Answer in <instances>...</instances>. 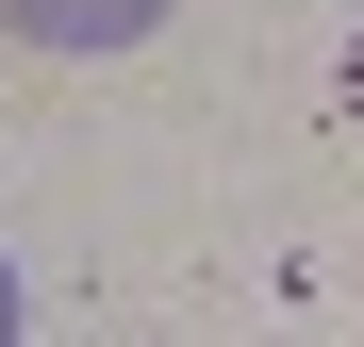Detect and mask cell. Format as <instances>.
<instances>
[{
  "label": "cell",
  "mask_w": 364,
  "mask_h": 347,
  "mask_svg": "<svg viewBox=\"0 0 364 347\" xmlns=\"http://www.w3.org/2000/svg\"><path fill=\"white\" fill-rule=\"evenodd\" d=\"M166 17H182V0H0V33H33V50H133Z\"/></svg>",
  "instance_id": "1"
},
{
  "label": "cell",
  "mask_w": 364,
  "mask_h": 347,
  "mask_svg": "<svg viewBox=\"0 0 364 347\" xmlns=\"http://www.w3.org/2000/svg\"><path fill=\"white\" fill-rule=\"evenodd\" d=\"M0 331H17V265H0Z\"/></svg>",
  "instance_id": "2"
}]
</instances>
